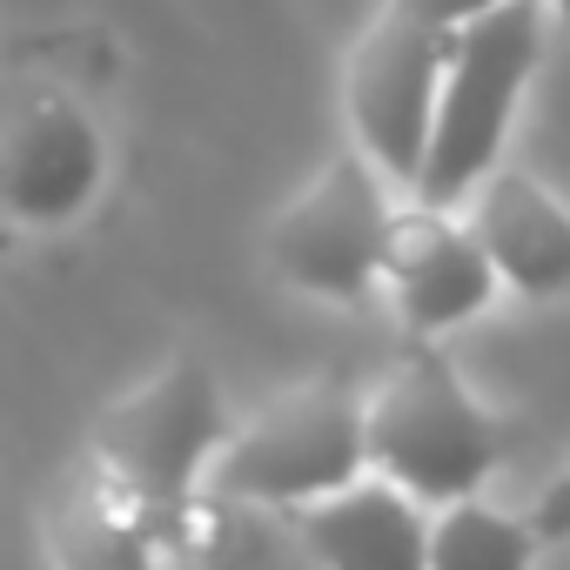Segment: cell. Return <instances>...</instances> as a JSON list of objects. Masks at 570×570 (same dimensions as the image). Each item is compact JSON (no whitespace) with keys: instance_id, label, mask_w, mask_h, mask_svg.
<instances>
[{"instance_id":"1","label":"cell","mask_w":570,"mask_h":570,"mask_svg":"<svg viewBox=\"0 0 570 570\" xmlns=\"http://www.w3.org/2000/svg\"><path fill=\"white\" fill-rule=\"evenodd\" d=\"M550 41V0H490L483 14H470L450 41L443 61V95H436V121H430V148L423 168L410 181L416 202L456 208L503 155L517 101L543 61Z\"/></svg>"},{"instance_id":"2","label":"cell","mask_w":570,"mask_h":570,"mask_svg":"<svg viewBox=\"0 0 570 570\" xmlns=\"http://www.w3.org/2000/svg\"><path fill=\"white\" fill-rule=\"evenodd\" d=\"M517 443H523V430L510 416L483 410L470 396V383L456 376V363L430 336H416L370 396V470L396 476L423 503L483 490L497 476V463H510Z\"/></svg>"},{"instance_id":"3","label":"cell","mask_w":570,"mask_h":570,"mask_svg":"<svg viewBox=\"0 0 570 570\" xmlns=\"http://www.w3.org/2000/svg\"><path fill=\"white\" fill-rule=\"evenodd\" d=\"M370 470V396L350 376H316L275 396L255 423L228 430L208 476L248 510H289Z\"/></svg>"},{"instance_id":"4","label":"cell","mask_w":570,"mask_h":570,"mask_svg":"<svg viewBox=\"0 0 570 570\" xmlns=\"http://www.w3.org/2000/svg\"><path fill=\"white\" fill-rule=\"evenodd\" d=\"M222 443H228V410H222L208 363L175 356L168 370H155L135 396H121L95 423L88 456L95 470H108L115 483H128L148 503H188Z\"/></svg>"},{"instance_id":"5","label":"cell","mask_w":570,"mask_h":570,"mask_svg":"<svg viewBox=\"0 0 570 570\" xmlns=\"http://www.w3.org/2000/svg\"><path fill=\"white\" fill-rule=\"evenodd\" d=\"M376 175L383 168L363 148H343L275 215L268 262L289 289H309V296H330V303H363L383 282V242H390L396 208H390Z\"/></svg>"},{"instance_id":"6","label":"cell","mask_w":570,"mask_h":570,"mask_svg":"<svg viewBox=\"0 0 570 570\" xmlns=\"http://www.w3.org/2000/svg\"><path fill=\"white\" fill-rule=\"evenodd\" d=\"M450 41H456V28L403 8V0H383V14L370 21V35L350 55V121H356V141L403 188L416 181L423 148H430Z\"/></svg>"},{"instance_id":"7","label":"cell","mask_w":570,"mask_h":570,"mask_svg":"<svg viewBox=\"0 0 570 570\" xmlns=\"http://www.w3.org/2000/svg\"><path fill=\"white\" fill-rule=\"evenodd\" d=\"M101 188V135L61 88L0 95V215L55 228Z\"/></svg>"},{"instance_id":"8","label":"cell","mask_w":570,"mask_h":570,"mask_svg":"<svg viewBox=\"0 0 570 570\" xmlns=\"http://www.w3.org/2000/svg\"><path fill=\"white\" fill-rule=\"evenodd\" d=\"M383 282H390V303H396L410 336H443V330L470 323L503 289V275H497L490 248L476 242V228L450 222V208L416 202V195H410V208L390 215Z\"/></svg>"},{"instance_id":"9","label":"cell","mask_w":570,"mask_h":570,"mask_svg":"<svg viewBox=\"0 0 570 570\" xmlns=\"http://www.w3.org/2000/svg\"><path fill=\"white\" fill-rule=\"evenodd\" d=\"M289 537L336 570H423L430 563V503L383 470H363L309 503L275 510Z\"/></svg>"},{"instance_id":"10","label":"cell","mask_w":570,"mask_h":570,"mask_svg":"<svg viewBox=\"0 0 570 570\" xmlns=\"http://www.w3.org/2000/svg\"><path fill=\"white\" fill-rule=\"evenodd\" d=\"M470 195H476L470 228L490 248L503 289L530 303L563 296L570 289V208L523 168H490Z\"/></svg>"},{"instance_id":"11","label":"cell","mask_w":570,"mask_h":570,"mask_svg":"<svg viewBox=\"0 0 570 570\" xmlns=\"http://www.w3.org/2000/svg\"><path fill=\"white\" fill-rule=\"evenodd\" d=\"M543 550L530 517L483 503L476 490L430 503V570H523Z\"/></svg>"},{"instance_id":"12","label":"cell","mask_w":570,"mask_h":570,"mask_svg":"<svg viewBox=\"0 0 570 570\" xmlns=\"http://www.w3.org/2000/svg\"><path fill=\"white\" fill-rule=\"evenodd\" d=\"M530 530L543 537V543H563L570 537V463L543 483V497L530 503Z\"/></svg>"},{"instance_id":"13","label":"cell","mask_w":570,"mask_h":570,"mask_svg":"<svg viewBox=\"0 0 570 570\" xmlns=\"http://www.w3.org/2000/svg\"><path fill=\"white\" fill-rule=\"evenodd\" d=\"M403 8H416V14H430V21H443V28H463L470 14L490 8V0H403Z\"/></svg>"},{"instance_id":"14","label":"cell","mask_w":570,"mask_h":570,"mask_svg":"<svg viewBox=\"0 0 570 570\" xmlns=\"http://www.w3.org/2000/svg\"><path fill=\"white\" fill-rule=\"evenodd\" d=\"M550 14H563V21H570V0H550Z\"/></svg>"}]
</instances>
